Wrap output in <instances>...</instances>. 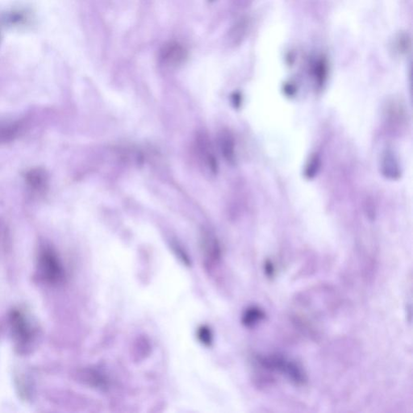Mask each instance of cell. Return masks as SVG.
<instances>
[{
    "label": "cell",
    "mask_w": 413,
    "mask_h": 413,
    "mask_svg": "<svg viewBox=\"0 0 413 413\" xmlns=\"http://www.w3.org/2000/svg\"><path fill=\"white\" fill-rule=\"evenodd\" d=\"M265 270L267 276H273V273H274V268H273V264L270 261L265 262Z\"/></svg>",
    "instance_id": "cell-10"
},
{
    "label": "cell",
    "mask_w": 413,
    "mask_h": 413,
    "mask_svg": "<svg viewBox=\"0 0 413 413\" xmlns=\"http://www.w3.org/2000/svg\"><path fill=\"white\" fill-rule=\"evenodd\" d=\"M29 185L32 188L37 190H42L46 186V176L45 173L40 170H32L27 177Z\"/></svg>",
    "instance_id": "cell-7"
},
{
    "label": "cell",
    "mask_w": 413,
    "mask_h": 413,
    "mask_svg": "<svg viewBox=\"0 0 413 413\" xmlns=\"http://www.w3.org/2000/svg\"><path fill=\"white\" fill-rule=\"evenodd\" d=\"M12 324H13V332L15 336H17L20 342H28L32 336V331L30 327L25 320V316L21 312H13L12 316Z\"/></svg>",
    "instance_id": "cell-4"
},
{
    "label": "cell",
    "mask_w": 413,
    "mask_h": 413,
    "mask_svg": "<svg viewBox=\"0 0 413 413\" xmlns=\"http://www.w3.org/2000/svg\"><path fill=\"white\" fill-rule=\"evenodd\" d=\"M186 57L187 51L186 48L176 41L167 43L163 45L160 51L161 61L168 66H178L184 62Z\"/></svg>",
    "instance_id": "cell-3"
},
{
    "label": "cell",
    "mask_w": 413,
    "mask_h": 413,
    "mask_svg": "<svg viewBox=\"0 0 413 413\" xmlns=\"http://www.w3.org/2000/svg\"><path fill=\"white\" fill-rule=\"evenodd\" d=\"M383 172L386 174L387 177H390L391 178L399 177V166H398L393 154L388 152V151L383 158Z\"/></svg>",
    "instance_id": "cell-6"
},
{
    "label": "cell",
    "mask_w": 413,
    "mask_h": 413,
    "mask_svg": "<svg viewBox=\"0 0 413 413\" xmlns=\"http://www.w3.org/2000/svg\"><path fill=\"white\" fill-rule=\"evenodd\" d=\"M198 337L201 339L204 344H210L212 342V335L209 332V328L202 327L198 332Z\"/></svg>",
    "instance_id": "cell-9"
},
{
    "label": "cell",
    "mask_w": 413,
    "mask_h": 413,
    "mask_svg": "<svg viewBox=\"0 0 413 413\" xmlns=\"http://www.w3.org/2000/svg\"><path fill=\"white\" fill-rule=\"evenodd\" d=\"M226 139L222 144V147H224V153L225 155L228 159H233V144L232 142L231 138L229 136H226Z\"/></svg>",
    "instance_id": "cell-8"
},
{
    "label": "cell",
    "mask_w": 413,
    "mask_h": 413,
    "mask_svg": "<svg viewBox=\"0 0 413 413\" xmlns=\"http://www.w3.org/2000/svg\"><path fill=\"white\" fill-rule=\"evenodd\" d=\"M39 272L50 284H59L65 280V269L57 253L50 248H44L38 258Z\"/></svg>",
    "instance_id": "cell-1"
},
{
    "label": "cell",
    "mask_w": 413,
    "mask_h": 413,
    "mask_svg": "<svg viewBox=\"0 0 413 413\" xmlns=\"http://www.w3.org/2000/svg\"><path fill=\"white\" fill-rule=\"evenodd\" d=\"M259 363L263 367L273 371H280L285 374L292 382L296 384H304L305 383L306 375L301 367L297 364L287 360L285 358L278 355L260 358Z\"/></svg>",
    "instance_id": "cell-2"
},
{
    "label": "cell",
    "mask_w": 413,
    "mask_h": 413,
    "mask_svg": "<svg viewBox=\"0 0 413 413\" xmlns=\"http://www.w3.org/2000/svg\"><path fill=\"white\" fill-rule=\"evenodd\" d=\"M265 318V312L257 307H250L245 311L242 322L245 326L251 327Z\"/></svg>",
    "instance_id": "cell-5"
}]
</instances>
